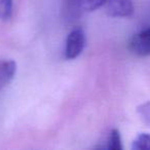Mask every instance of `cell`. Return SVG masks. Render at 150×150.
<instances>
[{
	"mask_svg": "<svg viewBox=\"0 0 150 150\" xmlns=\"http://www.w3.org/2000/svg\"><path fill=\"white\" fill-rule=\"evenodd\" d=\"M86 33L81 27H76L69 32L65 43L64 54L67 60L76 59L84 50L86 46Z\"/></svg>",
	"mask_w": 150,
	"mask_h": 150,
	"instance_id": "6da1fadb",
	"label": "cell"
},
{
	"mask_svg": "<svg viewBox=\"0 0 150 150\" xmlns=\"http://www.w3.org/2000/svg\"><path fill=\"white\" fill-rule=\"evenodd\" d=\"M129 48L136 56H150V26L139 31L131 38Z\"/></svg>",
	"mask_w": 150,
	"mask_h": 150,
	"instance_id": "7a4b0ae2",
	"label": "cell"
},
{
	"mask_svg": "<svg viewBox=\"0 0 150 150\" xmlns=\"http://www.w3.org/2000/svg\"><path fill=\"white\" fill-rule=\"evenodd\" d=\"M105 11L112 18H129L134 13L133 0H105Z\"/></svg>",
	"mask_w": 150,
	"mask_h": 150,
	"instance_id": "3957f363",
	"label": "cell"
},
{
	"mask_svg": "<svg viewBox=\"0 0 150 150\" xmlns=\"http://www.w3.org/2000/svg\"><path fill=\"white\" fill-rule=\"evenodd\" d=\"M98 149L102 150H121L122 149V141L118 129H112L105 135V137L97 145Z\"/></svg>",
	"mask_w": 150,
	"mask_h": 150,
	"instance_id": "277c9868",
	"label": "cell"
},
{
	"mask_svg": "<svg viewBox=\"0 0 150 150\" xmlns=\"http://www.w3.org/2000/svg\"><path fill=\"white\" fill-rule=\"evenodd\" d=\"M17 72V64L13 60L0 61V91L13 79Z\"/></svg>",
	"mask_w": 150,
	"mask_h": 150,
	"instance_id": "5b68a950",
	"label": "cell"
},
{
	"mask_svg": "<svg viewBox=\"0 0 150 150\" xmlns=\"http://www.w3.org/2000/svg\"><path fill=\"white\" fill-rule=\"evenodd\" d=\"M105 0H71L72 4L79 11H94L104 5Z\"/></svg>",
	"mask_w": 150,
	"mask_h": 150,
	"instance_id": "8992f818",
	"label": "cell"
},
{
	"mask_svg": "<svg viewBox=\"0 0 150 150\" xmlns=\"http://www.w3.org/2000/svg\"><path fill=\"white\" fill-rule=\"evenodd\" d=\"M133 150H150V134L141 133L135 138L132 144Z\"/></svg>",
	"mask_w": 150,
	"mask_h": 150,
	"instance_id": "52a82bcc",
	"label": "cell"
},
{
	"mask_svg": "<svg viewBox=\"0 0 150 150\" xmlns=\"http://www.w3.org/2000/svg\"><path fill=\"white\" fill-rule=\"evenodd\" d=\"M13 0H0V20L8 21L13 16Z\"/></svg>",
	"mask_w": 150,
	"mask_h": 150,
	"instance_id": "ba28073f",
	"label": "cell"
},
{
	"mask_svg": "<svg viewBox=\"0 0 150 150\" xmlns=\"http://www.w3.org/2000/svg\"><path fill=\"white\" fill-rule=\"evenodd\" d=\"M140 115L142 116V118L147 122H150V102H147L145 104L141 105L138 108Z\"/></svg>",
	"mask_w": 150,
	"mask_h": 150,
	"instance_id": "9c48e42d",
	"label": "cell"
}]
</instances>
